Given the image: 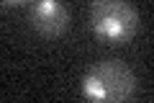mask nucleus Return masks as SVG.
Listing matches in <instances>:
<instances>
[{
    "mask_svg": "<svg viewBox=\"0 0 154 103\" xmlns=\"http://www.w3.org/2000/svg\"><path fill=\"white\" fill-rule=\"evenodd\" d=\"M23 3H31V0H0V5L5 8H16V5H23Z\"/></svg>",
    "mask_w": 154,
    "mask_h": 103,
    "instance_id": "obj_4",
    "label": "nucleus"
},
{
    "mask_svg": "<svg viewBox=\"0 0 154 103\" xmlns=\"http://www.w3.org/2000/svg\"><path fill=\"white\" fill-rule=\"evenodd\" d=\"M136 93V75L121 60L95 62L82 77V95L90 101L121 103Z\"/></svg>",
    "mask_w": 154,
    "mask_h": 103,
    "instance_id": "obj_1",
    "label": "nucleus"
},
{
    "mask_svg": "<svg viewBox=\"0 0 154 103\" xmlns=\"http://www.w3.org/2000/svg\"><path fill=\"white\" fill-rule=\"evenodd\" d=\"M90 26L100 41L126 44L139 28V13L128 0H93Z\"/></svg>",
    "mask_w": 154,
    "mask_h": 103,
    "instance_id": "obj_2",
    "label": "nucleus"
},
{
    "mask_svg": "<svg viewBox=\"0 0 154 103\" xmlns=\"http://www.w3.org/2000/svg\"><path fill=\"white\" fill-rule=\"evenodd\" d=\"M31 26L41 36H59L69 26V13L59 0H36L31 8Z\"/></svg>",
    "mask_w": 154,
    "mask_h": 103,
    "instance_id": "obj_3",
    "label": "nucleus"
}]
</instances>
